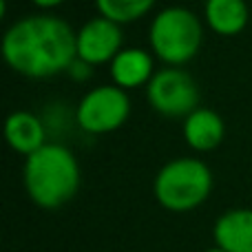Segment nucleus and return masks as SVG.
<instances>
[{
  "instance_id": "f257e3e1",
  "label": "nucleus",
  "mask_w": 252,
  "mask_h": 252,
  "mask_svg": "<svg viewBox=\"0 0 252 252\" xmlns=\"http://www.w3.org/2000/svg\"><path fill=\"white\" fill-rule=\"evenodd\" d=\"M78 31L58 16H25L2 38V58L25 78H51L78 60Z\"/></svg>"
},
{
  "instance_id": "f03ea898",
  "label": "nucleus",
  "mask_w": 252,
  "mask_h": 252,
  "mask_svg": "<svg viewBox=\"0 0 252 252\" xmlns=\"http://www.w3.org/2000/svg\"><path fill=\"white\" fill-rule=\"evenodd\" d=\"M80 164L62 144H44L25 161V188L40 208H60L69 204L80 188Z\"/></svg>"
},
{
  "instance_id": "7ed1b4c3",
  "label": "nucleus",
  "mask_w": 252,
  "mask_h": 252,
  "mask_svg": "<svg viewBox=\"0 0 252 252\" xmlns=\"http://www.w3.org/2000/svg\"><path fill=\"white\" fill-rule=\"evenodd\" d=\"M213 190V173L195 157H179L164 164L153 182L159 206L173 213H188L201 206Z\"/></svg>"
},
{
  "instance_id": "20e7f679",
  "label": "nucleus",
  "mask_w": 252,
  "mask_h": 252,
  "mask_svg": "<svg viewBox=\"0 0 252 252\" xmlns=\"http://www.w3.org/2000/svg\"><path fill=\"white\" fill-rule=\"evenodd\" d=\"M153 53L168 66H182L197 56L204 40L201 20L186 7H166L148 29Z\"/></svg>"
},
{
  "instance_id": "39448f33",
  "label": "nucleus",
  "mask_w": 252,
  "mask_h": 252,
  "mask_svg": "<svg viewBox=\"0 0 252 252\" xmlns=\"http://www.w3.org/2000/svg\"><path fill=\"white\" fill-rule=\"evenodd\" d=\"M146 100L159 115L166 118H186L199 109V89L188 71L179 66H166L155 71L146 84Z\"/></svg>"
},
{
  "instance_id": "423d86ee",
  "label": "nucleus",
  "mask_w": 252,
  "mask_h": 252,
  "mask_svg": "<svg viewBox=\"0 0 252 252\" xmlns=\"http://www.w3.org/2000/svg\"><path fill=\"white\" fill-rule=\"evenodd\" d=\"M130 115V97L118 84L97 87L80 100L75 109V122L91 135L113 133Z\"/></svg>"
},
{
  "instance_id": "0eeeda50",
  "label": "nucleus",
  "mask_w": 252,
  "mask_h": 252,
  "mask_svg": "<svg viewBox=\"0 0 252 252\" xmlns=\"http://www.w3.org/2000/svg\"><path fill=\"white\" fill-rule=\"evenodd\" d=\"M78 60L87 64H106L122 51V25L104 16L91 18L84 22L75 38Z\"/></svg>"
},
{
  "instance_id": "6e6552de",
  "label": "nucleus",
  "mask_w": 252,
  "mask_h": 252,
  "mask_svg": "<svg viewBox=\"0 0 252 252\" xmlns=\"http://www.w3.org/2000/svg\"><path fill=\"white\" fill-rule=\"evenodd\" d=\"M215 246L226 252H252V210L232 208L215 221Z\"/></svg>"
},
{
  "instance_id": "1a4fd4ad",
  "label": "nucleus",
  "mask_w": 252,
  "mask_h": 252,
  "mask_svg": "<svg viewBox=\"0 0 252 252\" xmlns=\"http://www.w3.org/2000/svg\"><path fill=\"white\" fill-rule=\"evenodd\" d=\"M4 137L16 153L29 157L47 144V130L42 120L31 111H16L4 122Z\"/></svg>"
},
{
  "instance_id": "9d476101",
  "label": "nucleus",
  "mask_w": 252,
  "mask_h": 252,
  "mask_svg": "<svg viewBox=\"0 0 252 252\" xmlns=\"http://www.w3.org/2000/svg\"><path fill=\"white\" fill-rule=\"evenodd\" d=\"M226 126L223 120L213 109H195L190 115H186L184 122V139L192 151L208 153L217 148L223 142Z\"/></svg>"
},
{
  "instance_id": "9b49d317",
  "label": "nucleus",
  "mask_w": 252,
  "mask_h": 252,
  "mask_svg": "<svg viewBox=\"0 0 252 252\" xmlns=\"http://www.w3.org/2000/svg\"><path fill=\"white\" fill-rule=\"evenodd\" d=\"M155 75L153 58L144 49H122L111 62V78L122 89H137L142 84H148Z\"/></svg>"
},
{
  "instance_id": "f8f14e48",
  "label": "nucleus",
  "mask_w": 252,
  "mask_h": 252,
  "mask_svg": "<svg viewBox=\"0 0 252 252\" xmlns=\"http://www.w3.org/2000/svg\"><path fill=\"white\" fill-rule=\"evenodd\" d=\"M246 0H206L204 18L208 27L219 35H237L248 25Z\"/></svg>"
},
{
  "instance_id": "ddd939ff",
  "label": "nucleus",
  "mask_w": 252,
  "mask_h": 252,
  "mask_svg": "<svg viewBox=\"0 0 252 252\" xmlns=\"http://www.w3.org/2000/svg\"><path fill=\"white\" fill-rule=\"evenodd\" d=\"M157 0H95L100 16L118 22V25H130V22L144 18Z\"/></svg>"
},
{
  "instance_id": "4468645a",
  "label": "nucleus",
  "mask_w": 252,
  "mask_h": 252,
  "mask_svg": "<svg viewBox=\"0 0 252 252\" xmlns=\"http://www.w3.org/2000/svg\"><path fill=\"white\" fill-rule=\"evenodd\" d=\"M31 2L40 9H53V7H60L64 0H31Z\"/></svg>"
},
{
  "instance_id": "2eb2a0df",
  "label": "nucleus",
  "mask_w": 252,
  "mask_h": 252,
  "mask_svg": "<svg viewBox=\"0 0 252 252\" xmlns=\"http://www.w3.org/2000/svg\"><path fill=\"white\" fill-rule=\"evenodd\" d=\"M206 252H226V250H221V248H217V246H215V248H210V250H206Z\"/></svg>"
}]
</instances>
